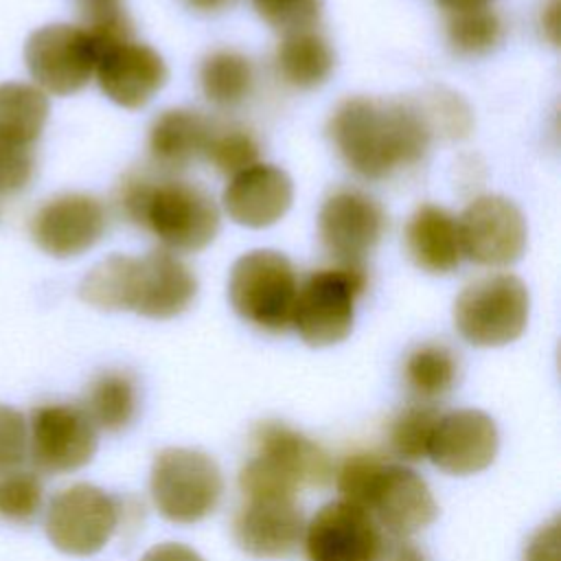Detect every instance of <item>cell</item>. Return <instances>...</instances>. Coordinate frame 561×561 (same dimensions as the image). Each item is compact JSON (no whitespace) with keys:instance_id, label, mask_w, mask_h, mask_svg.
I'll use <instances>...</instances> for the list:
<instances>
[{"instance_id":"cell-9","label":"cell","mask_w":561,"mask_h":561,"mask_svg":"<svg viewBox=\"0 0 561 561\" xmlns=\"http://www.w3.org/2000/svg\"><path fill=\"white\" fill-rule=\"evenodd\" d=\"M118 522V500L101 486L79 482L50 497L44 530L57 550L72 557H90L107 546Z\"/></svg>"},{"instance_id":"cell-7","label":"cell","mask_w":561,"mask_h":561,"mask_svg":"<svg viewBox=\"0 0 561 561\" xmlns=\"http://www.w3.org/2000/svg\"><path fill=\"white\" fill-rule=\"evenodd\" d=\"M364 265H335L318 270L298 287L291 324L309 346L342 342L355 320V300L366 289Z\"/></svg>"},{"instance_id":"cell-20","label":"cell","mask_w":561,"mask_h":561,"mask_svg":"<svg viewBox=\"0 0 561 561\" xmlns=\"http://www.w3.org/2000/svg\"><path fill=\"white\" fill-rule=\"evenodd\" d=\"M291 199V178L280 167L263 162L234 173L224 188L228 217L245 228H267L276 224L289 210Z\"/></svg>"},{"instance_id":"cell-22","label":"cell","mask_w":561,"mask_h":561,"mask_svg":"<svg viewBox=\"0 0 561 561\" xmlns=\"http://www.w3.org/2000/svg\"><path fill=\"white\" fill-rule=\"evenodd\" d=\"M210 129V121L193 110L162 112L149 129L151 160L164 169H184L204 153Z\"/></svg>"},{"instance_id":"cell-10","label":"cell","mask_w":561,"mask_h":561,"mask_svg":"<svg viewBox=\"0 0 561 561\" xmlns=\"http://www.w3.org/2000/svg\"><path fill=\"white\" fill-rule=\"evenodd\" d=\"M99 48L83 26L46 24L24 44V64L42 92H79L94 75Z\"/></svg>"},{"instance_id":"cell-31","label":"cell","mask_w":561,"mask_h":561,"mask_svg":"<svg viewBox=\"0 0 561 561\" xmlns=\"http://www.w3.org/2000/svg\"><path fill=\"white\" fill-rule=\"evenodd\" d=\"M44 500V486L37 473L13 469L0 473V517L9 522H31Z\"/></svg>"},{"instance_id":"cell-42","label":"cell","mask_w":561,"mask_h":561,"mask_svg":"<svg viewBox=\"0 0 561 561\" xmlns=\"http://www.w3.org/2000/svg\"><path fill=\"white\" fill-rule=\"evenodd\" d=\"M438 2L447 9H451V13H456V11H469V9L486 7L491 0H438Z\"/></svg>"},{"instance_id":"cell-8","label":"cell","mask_w":561,"mask_h":561,"mask_svg":"<svg viewBox=\"0 0 561 561\" xmlns=\"http://www.w3.org/2000/svg\"><path fill=\"white\" fill-rule=\"evenodd\" d=\"M530 296L513 274H493L467 285L454 302L458 333L473 346H504L528 322Z\"/></svg>"},{"instance_id":"cell-25","label":"cell","mask_w":561,"mask_h":561,"mask_svg":"<svg viewBox=\"0 0 561 561\" xmlns=\"http://www.w3.org/2000/svg\"><path fill=\"white\" fill-rule=\"evenodd\" d=\"M94 427L103 432L125 430L138 410V386L127 370H105L96 375L81 405Z\"/></svg>"},{"instance_id":"cell-19","label":"cell","mask_w":561,"mask_h":561,"mask_svg":"<svg viewBox=\"0 0 561 561\" xmlns=\"http://www.w3.org/2000/svg\"><path fill=\"white\" fill-rule=\"evenodd\" d=\"M302 533L305 522L296 497H248L232 524L237 546L256 559L287 557Z\"/></svg>"},{"instance_id":"cell-6","label":"cell","mask_w":561,"mask_h":561,"mask_svg":"<svg viewBox=\"0 0 561 561\" xmlns=\"http://www.w3.org/2000/svg\"><path fill=\"white\" fill-rule=\"evenodd\" d=\"M298 280L289 259L276 250H252L230 270L228 298L232 309L265 331H285L291 324Z\"/></svg>"},{"instance_id":"cell-21","label":"cell","mask_w":561,"mask_h":561,"mask_svg":"<svg viewBox=\"0 0 561 561\" xmlns=\"http://www.w3.org/2000/svg\"><path fill=\"white\" fill-rule=\"evenodd\" d=\"M405 248L421 270L447 274L462 259L458 221L443 206L423 204L408 219Z\"/></svg>"},{"instance_id":"cell-37","label":"cell","mask_w":561,"mask_h":561,"mask_svg":"<svg viewBox=\"0 0 561 561\" xmlns=\"http://www.w3.org/2000/svg\"><path fill=\"white\" fill-rule=\"evenodd\" d=\"M425 116L430 121V127L438 125L449 136H465L471 127L469 110L456 94L438 92L436 96H432V105Z\"/></svg>"},{"instance_id":"cell-33","label":"cell","mask_w":561,"mask_h":561,"mask_svg":"<svg viewBox=\"0 0 561 561\" xmlns=\"http://www.w3.org/2000/svg\"><path fill=\"white\" fill-rule=\"evenodd\" d=\"M383 462H386V458L375 451L348 454L340 462V467L333 469V480H335L340 497L344 502L355 504L366 511V500L370 495V489H373Z\"/></svg>"},{"instance_id":"cell-3","label":"cell","mask_w":561,"mask_h":561,"mask_svg":"<svg viewBox=\"0 0 561 561\" xmlns=\"http://www.w3.org/2000/svg\"><path fill=\"white\" fill-rule=\"evenodd\" d=\"M116 204L131 224L151 230L173 252L202 250L219 230L215 199L191 182H156L145 173H129L118 184Z\"/></svg>"},{"instance_id":"cell-17","label":"cell","mask_w":561,"mask_h":561,"mask_svg":"<svg viewBox=\"0 0 561 561\" xmlns=\"http://www.w3.org/2000/svg\"><path fill=\"white\" fill-rule=\"evenodd\" d=\"M302 537L309 561H373L383 530L368 511L337 500L311 517Z\"/></svg>"},{"instance_id":"cell-23","label":"cell","mask_w":561,"mask_h":561,"mask_svg":"<svg viewBox=\"0 0 561 561\" xmlns=\"http://www.w3.org/2000/svg\"><path fill=\"white\" fill-rule=\"evenodd\" d=\"M48 96L22 81L0 83V142L31 147L48 121Z\"/></svg>"},{"instance_id":"cell-5","label":"cell","mask_w":561,"mask_h":561,"mask_svg":"<svg viewBox=\"0 0 561 561\" xmlns=\"http://www.w3.org/2000/svg\"><path fill=\"white\" fill-rule=\"evenodd\" d=\"M149 493L164 519L195 524L219 506L224 476L208 454L191 447H167L151 462Z\"/></svg>"},{"instance_id":"cell-36","label":"cell","mask_w":561,"mask_h":561,"mask_svg":"<svg viewBox=\"0 0 561 561\" xmlns=\"http://www.w3.org/2000/svg\"><path fill=\"white\" fill-rule=\"evenodd\" d=\"M35 173V153L31 147L0 142V195H13L26 188Z\"/></svg>"},{"instance_id":"cell-16","label":"cell","mask_w":561,"mask_h":561,"mask_svg":"<svg viewBox=\"0 0 561 561\" xmlns=\"http://www.w3.org/2000/svg\"><path fill=\"white\" fill-rule=\"evenodd\" d=\"M386 226L381 206L359 191H337L320 208L318 232L337 265H364Z\"/></svg>"},{"instance_id":"cell-28","label":"cell","mask_w":561,"mask_h":561,"mask_svg":"<svg viewBox=\"0 0 561 561\" xmlns=\"http://www.w3.org/2000/svg\"><path fill=\"white\" fill-rule=\"evenodd\" d=\"M440 414L443 412L436 405L423 401L399 410L388 425V443L392 454L410 462L423 460L427 456L432 430Z\"/></svg>"},{"instance_id":"cell-13","label":"cell","mask_w":561,"mask_h":561,"mask_svg":"<svg viewBox=\"0 0 561 561\" xmlns=\"http://www.w3.org/2000/svg\"><path fill=\"white\" fill-rule=\"evenodd\" d=\"M105 208L88 193H61L46 199L31 217V237L55 259L90 250L105 232Z\"/></svg>"},{"instance_id":"cell-35","label":"cell","mask_w":561,"mask_h":561,"mask_svg":"<svg viewBox=\"0 0 561 561\" xmlns=\"http://www.w3.org/2000/svg\"><path fill=\"white\" fill-rule=\"evenodd\" d=\"M28 454V421L11 405L0 403V473L18 469Z\"/></svg>"},{"instance_id":"cell-41","label":"cell","mask_w":561,"mask_h":561,"mask_svg":"<svg viewBox=\"0 0 561 561\" xmlns=\"http://www.w3.org/2000/svg\"><path fill=\"white\" fill-rule=\"evenodd\" d=\"M557 15H559V0H550V2L546 4V9H543L541 24H543V31L548 33V37H550L552 42H557V24H559Z\"/></svg>"},{"instance_id":"cell-29","label":"cell","mask_w":561,"mask_h":561,"mask_svg":"<svg viewBox=\"0 0 561 561\" xmlns=\"http://www.w3.org/2000/svg\"><path fill=\"white\" fill-rule=\"evenodd\" d=\"M502 20L489 7L456 11L447 22L449 44L460 55H484L502 42Z\"/></svg>"},{"instance_id":"cell-14","label":"cell","mask_w":561,"mask_h":561,"mask_svg":"<svg viewBox=\"0 0 561 561\" xmlns=\"http://www.w3.org/2000/svg\"><path fill=\"white\" fill-rule=\"evenodd\" d=\"M375 524L394 537H412L438 517V504L427 482L410 467L383 462L366 500Z\"/></svg>"},{"instance_id":"cell-11","label":"cell","mask_w":561,"mask_h":561,"mask_svg":"<svg viewBox=\"0 0 561 561\" xmlns=\"http://www.w3.org/2000/svg\"><path fill=\"white\" fill-rule=\"evenodd\" d=\"M99 447L96 427L81 405L44 403L28 419V454L46 473H68L85 467Z\"/></svg>"},{"instance_id":"cell-18","label":"cell","mask_w":561,"mask_h":561,"mask_svg":"<svg viewBox=\"0 0 561 561\" xmlns=\"http://www.w3.org/2000/svg\"><path fill=\"white\" fill-rule=\"evenodd\" d=\"M94 75L103 94L127 110L142 107L167 83L164 59L147 44L125 39L99 48Z\"/></svg>"},{"instance_id":"cell-30","label":"cell","mask_w":561,"mask_h":561,"mask_svg":"<svg viewBox=\"0 0 561 561\" xmlns=\"http://www.w3.org/2000/svg\"><path fill=\"white\" fill-rule=\"evenodd\" d=\"M204 156L219 173H239L259 160V145L254 136L241 127L210 129Z\"/></svg>"},{"instance_id":"cell-26","label":"cell","mask_w":561,"mask_h":561,"mask_svg":"<svg viewBox=\"0 0 561 561\" xmlns=\"http://www.w3.org/2000/svg\"><path fill=\"white\" fill-rule=\"evenodd\" d=\"M403 379L419 401H436L456 386L458 359L443 344H421L408 355Z\"/></svg>"},{"instance_id":"cell-27","label":"cell","mask_w":561,"mask_h":561,"mask_svg":"<svg viewBox=\"0 0 561 561\" xmlns=\"http://www.w3.org/2000/svg\"><path fill=\"white\" fill-rule=\"evenodd\" d=\"M199 83L204 96L219 107H232L241 103L254 83V70L245 55L237 50H215L199 68Z\"/></svg>"},{"instance_id":"cell-40","label":"cell","mask_w":561,"mask_h":561,"mask_svg":"<svg viewBox=\"0 0 561 561\" xmlns=\"http://www.w3.org/2000/svg\"><path fill=\"white\" fill-rule=\"evenodd\" d=\"M140 561H204L197 550L180 541H162L151 546Z\"/></svg>"},{"instance_id":"cell-38","label":"cell","mask_w":561,"mask_h":561,"mask_svg":"<svg viewBox=\"0 0 561 561\" xmlns=\"http://www.w3.org/2000/svg\"><path fill=\"white\" fill-rule=\"evenodd\" d=\"M561 519L552 517L541 524L524 548L522 561H561Z\"/></svg>"},{"instance_id":"cell-12","label":"cell","mask_w":561,"mask_h":561,"mask_svg":"<svg viewBox=\"0 0 561 561\" xmlns=\"http://www.w3.org/2000/svg\"><path fill=\"white\" fill-rule=\"evenodd\" d=\"M456 221L462 256L478 265L504 267L515 263L526 250V219L502 195L476 197Z\"/></svg>"},{"instance_id":"cell-15","label":"cell","mask_w":561,"mask_h":561,"mask_svg":"<svg viewBox=\"0 0 561 561\" xmlns=\"http://www.w3.org/2000/svg\"><path fill=\"white\" fill-rule=\"evenodd\" d=\"M497 445L495 421L482 410L460 408L438 416L427 456L445 473L471 476L484 471L495 460Z\"/></svg>"},{"instance_id":"cell-2","label":"cell","mask_w":561,"mask_h":561,"mask_svg":"<svg viewBox=\"0 0 561 561\" xmlns=\"http://www.w3.org/2000/svg\"><path fill=\"white\" fill-rule=\"evenodd\" d=\"M195 294V274L169 250L145 256L112 254L99 261L79 283L83 302L103 311H134L153 320L180 316Z\"/></svg>"},{"instance_id":"cell-43","label":"cell","mask_w":561,"mask_h":561,"mask_svg":"<svg viewBox=\"0 0 561 561\" xmlns=\"http://www.w3.org/2000/svg\"><path fill=\"white\" fill-rule=\"evenodd\" d=\"M228 2L230 0H186V4L197 11H217V9H224Z\"/></svg>"},{"instance_id":"cell-24","label":"cell","mask_w":561,"mask_h":561,"mask_svg":"<svg viewBox=\"0 0 561 561\" xmlns=\"http://www.w3.org/2000/svg\"><path fill=\"white\" fill-rule=\"evenodd\" d=\"M333 48L313 28L285 35L276 50V66L280 77L289 85L302 90L324 83L333 70Z\"/></svg>"},{"instance_id":"cell-34","label":"cell","mask_w":561,"mask_h":561,"mask_svg":"<svg viewBox=\"0 0 561 561\" xmlns=\"http://www.w3.org/2000/svg\"><path fill=\"white\" fill-rule=\"evenodd\" d=\"M256 13L283 35L309 31L318 24L322 0H252Z\"/></svg>"},{"instance_id":"cell-32","label":"cell","mask_w":561,"mask_h":561,"mask_svg":"<svg viewBox=\"0 0 561 561\" xmlns=\"http://www.w3.org/2000/svg\"><path fill=\"white\" fill-rule=\"evenodd\" d=\"M83 20V28L96 48L131 39V22L123 9V0H75Z\"/></svg>"},{"instance_id":"cell-1","label":"cell","mask_w":561,"mask_h":561,"mask_svg":"<svg viewBox=\"0 0 561 561\" xmlns=\"http://www.w3.org/2000/svg\"><path fill=\"white\" fill-rule=\"evenodd\" d=\"M329 134L355 173L379 180L419 162L427 151L432 127L425 112L412 103L355 96L337 105Z\"/></svg>"},{"instance_id":"cell-39","label":"cell","mask_w":561,"mask_h":561,"mask_svg":"<svg viewBox=\"0 0 561 561\" xmlns=\"http://www.w3.org/2000/svg\"><path fill=\"white\" fill-rule=\"evenodd\" d=\"M373 561H430V559L414 541H410V537H394L383 533L379 550Z\"/></svg>"},{"instance_id":"cell-4","label":"cell","mask_w":561,"mask_h":561,"mask_svg":"<svg viewBox=\"0 0 561 561\" xmlns=\"http://www.w3.org/2000/svg\"><path fill=\"white\" fill-rule=\"evenodd\" d=\"M250 438L254 456L239 471L245 497H296L302 486H327L333 480L329 454L285 421H259Z\"/></svg>"}]
</instances>
